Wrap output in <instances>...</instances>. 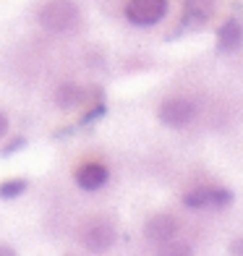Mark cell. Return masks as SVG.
<instances>
[{"instance_id":"obj_1","label":"cell","mask_w":243,"mask_h":256,"mask_svg":"<svg viewBox=\"0 0 243 256\" xmlns=\"http://www.w3.org/2000/svg\"><path fill=\"white\" fill-rule=\"evenodd\" d=\"M37 24L40 29L50 34H74L84 24L81 8L76 0H44L37 8Z\"/></svg>"},{"instance_id":"obj_2","label":"cell","mask_w":243,"mask_h":256,"mask_svg":"<svg viewBox=\"0 0 243 256\" xmlns=\"http://www.w3.org/2000/svg\"><path fill=\"white\" fill-rule=\"evenodd\" d=\"M76 240L92 254H105L115 246L118 230H115V222L110 217H102V214L86 217L76 230Z\"/></svg>"},{"instance_id":"obj_3","label":"cell","mask_w":243,"mask_h":256,"mask_svg":"<svg viewBox=\"0 0 243 256\" xmlns=\"http://www.w3.org/2000/svg\"><path fill=\"white\" fill-rule=\"evenodd\" d=\"M199 115V108L191 97H183V94H176V97H168L160 102L157 108V118L162 126L168 128H186L196 120Z\"/></svg>"},{"instance_id":"obj_4","label":"cell","mask_w":243,"mask_h":256,"mask_svg":"<svg viewBox=\"0 0 243 256\" xmlns=\"http://www.w3.org/2000/svg\"><path fill=\"white\" fill-rule=\"evenodd\" d=\"M233 191L222 188V186H196V188H188L186 194L180 196V202L186 209H222L233 204Z\"/></svg>"},{"instance_id":"obj_5","label":"cell","mask_w":243,"mask_h":256,"mask_svg":"<svg viewBox=\"0 0 243 256\" xmlns=\"http://www.w3.org/2000/svg\"><path fill=\"white\" fill-rule=\"evenodd\" d=\"M170 0H128L123 8L126 21L134 26H154L168 16Z\"/></svg>"},{"instance_id":"obj_6","label":"cell","mask_w":243,"mask_h":256,"mask_svg":"<svg viewBox=\"0 0 243 256\" xmlns=\"http://www.w3.org/2000/svg\"><path fill=\"white\" fill-rule=\"evenodd\" d=\"M102 100V89L94 86V89H86L76 84V81H63L52 89V102L58 104L60 110H76L81 104H89V102H97Z\"/></svg>"},{"instance_id":"obj_7","label":"cell","mask_w":243,"mask_h":256,"mask_svg":"<svg viewBox=\"0 0 243 256\" xmlns=\"http://www.w3.org/2000/svg\"><path fill=\"white\" fill-rule=\"evenodd\" d=\"M108 180H110V170H108L105 162H100V160H86L74 170V183L86 194L100 191L102 186H108Z\"/></svg>"},{"instance_id":"obj_8","label":"cell","mask_w":243,"mask_h":256,"mask_svg":"<svg viewBox=\"0 0 243 256\" xmlns=\"http://www.w3.org/2000/svg\"><path fill=\"white\" fill-rule=\"evenodd\" d=\"M178 232H180V222L172 214H152L144 222V238L152 243V246H162V243H168L172 238H178Z\"/></svg>"},{"instance_id":"obj_9","label":"cell","mask_w":243,"mask_h":256,"mask_svg":"<svg viewBox=\"0 0 243 256\" xmlns=\"http://www.w3.org/2000/svg\"><path fill=\"white\" fill-rule=\"evenodd\" d=\"M214 16V0H183V16L178 29L204 26Z\"/></svg>"},{"instance_id":"obj_10","label":"cell","mask_w":243,"mask_h":256,"mask_svg":"<svg viewBox=\"0 0 243 256\" xmlns=\"http://www.w3.org/2000/svg\"><path fill=\"white\" fill-rule=\"evenodd\" d=\"M243 48V24L238 18H228L222 26L217 29V52L230 55Z\"/></svg>"},{"instance_id":"obj_11","label":"cell","mask_w":243,"mask_h":256,"mask_svg":"<svg viewBox=\"0 0 243 256\" xmlns=\"http://www.w3.org/2000/svg\"><path fill=\"white\" fill-rule=\"evenodd\" d=\"M26 191H29L26 178H8V180L0 183V199H6V202L18 199V196H24Z\"/></svg>"},{"instance_id":"obj_12","label":"cell","mask_w":243,"mask_h":256,"mask_svg":"<svg viewBox=\"0 0 243 256\" xmlns=\"http://www.w3.org/2000/svg\"><path fill=\"white\" fill-rule=\"evenodd\" d=\"M105 115H108V104H105V100L89 102V104H86V110H84V115L78 118V128L97 123V120H102V118H105Z\"/></svg>"},{"instance_id":"obj_13","label":"cell","mask_w":243,"mask_h":256,"mask_svg":"<svg viewBox=\"0 0 243 256\" xmlns=\"http://www.w3.org/2000/svg\"><path fill=\"white\" fill-rule=\"evenodd\" d=\"M157 251L165 254V256H186V254H191L194 248H191L183 238H172V240H168V243H162V246H157Z\"/></svg>"},{"instance_id":"obj_14","label":"cell","mask_w":243,"mask_h":256,"mask_svg":"<svg viewBox=\"0 0 243 256\" xmlns=\"http://www.w3.org/2000/svg\"><path fill=\"white\" fill-rule=\"evenodd\" d=\"M26 144H29L26 136H24V134H16V136H10L8 142H6V146H3V152H0V154H3V157H14V154H18Z\"/></svg>"},{"instance_id":"obj_15","label":"cell","mask_w":243,"mask_h":256,"mask_svg":"<svg viewBox=\"0 0 243 256\" xmlns=\"http://www.w3.org/2000/svg\"><path fill=\"white\" fill-rule=\"evenodd\" d=\"M84 60H86V66H89V68H102V66H105V58H102L97 50L86 52V58H84Z\"/></svg>"},{"instance_id":"obj_16","label":"cell","mask_w":243,"mask_h":256,"mask_svg":"<svg viewBox=\"0 0 243 256\" xmlns=\"http://www.w3.org/2000/svg\"><path fill=\"white\" fill-rule=\"evenodd\" d=\"M8 128H10V120H8V115L6 112H0V138H3L8 134Z\"/></svg>"},{"instance_id":"obj_17","label":"cell","mask_w":243,"mask_h":256,"mask_svg":"<svg viewBox=\"0 0 243 256\" xmlns=\"http://www.w3.org/2000/svg\"><path fill=\"white\" fill-rule=\"evenodd\" d=\"M230 254H243V238H236L230 243Z\"/></svg>"},{"instance_id":"obj_18","label":"cell","mask_w":243,"mask_h":256,"mask_svg":"<svg viewBox=\"0 0 243 256\" xmlns=\"http://www.w3.org/2000/svg\"><path fill=\"white\" fill-rule=\"evenodd\" d=\"M16 248L14 246H8V243H0V256H14Z\"/></svg>"}]
</instances>
